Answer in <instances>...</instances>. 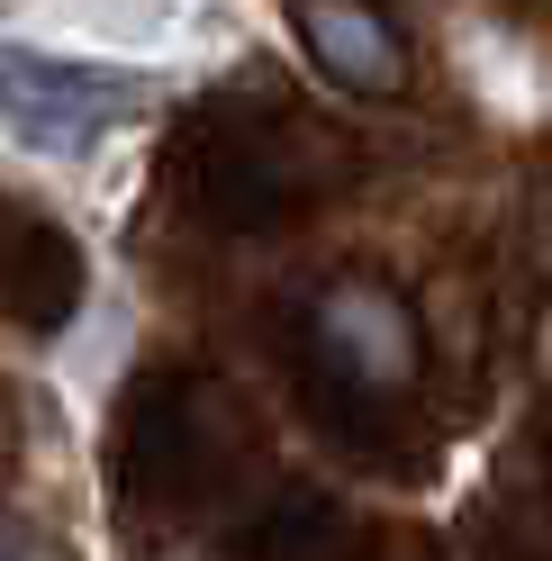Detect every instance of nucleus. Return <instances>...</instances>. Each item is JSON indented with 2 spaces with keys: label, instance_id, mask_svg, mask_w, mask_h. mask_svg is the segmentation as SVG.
Listing matches in <instances>:
<instances>
[{
  "label": "nucleus",
  "instance_id": "f257e3e1",
  "mask_svg": "<svg viewBox=\"0 0 552 561\" xmlns=\"http://www.w3.org/2000/svg\"><path fill=\"white\" fill-rule=\"evenodd\" d=\"M191 172H199V208L218 227H272L326 182V146L299 118H209L191 136Z\"/></svg>",
  "mask_w": 552,
  "mask_h": 561
},
{
  "label": "nucleus",
  "instance_id": "f03ea898",
  "mask_svg": "<svg viewBox=\"0 0 552 561\" xmlns=\"http://www.w3.org/2000/svg\"><path fill=\"white\" fill-rule=\"evenodd\" d=\"M299 37L344 91H399L407 82V46H399V27L371 10V0H308Z\"/></svg>",
  "mask_w": 552,
  "mask_h": 561
},
{
  "label": "nucleus",
  "instance_id": "7ed1b4c3",
  "mask_svg": "<svg viewBox=\"0 0 552 561\" xmlns=\"http://www.w3.org/2000/svg\"><path fill=\"white\" fill-rule=\"evenodd\" d=\"M64 308H73V244H55L27 227V254H19V327L46 335Z\"/></svg>",
  "mask_w": 552,
  "mask_h": 561
}]
</instances>
